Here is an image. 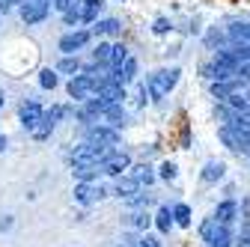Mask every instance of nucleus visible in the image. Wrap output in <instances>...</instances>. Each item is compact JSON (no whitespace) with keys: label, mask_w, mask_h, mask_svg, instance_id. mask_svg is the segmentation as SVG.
<instances>
[{"label":"nucleus","mask_w":250,"mask_h":247,"mask_svg":"<svg viewBox=\"0 0 250 247\" xmlns=\"http://www.w3.org/2000/svg\"><path fill=\"white\" fill-rule=\"evenodd\" d=\"M217 232H221V224H217L214 218H208V221H203V226H200V235H203V241H214L217 238Z\"/></svg>","instance_id":"nucleus-14"},{"label":"nucleus","mask_w":250,"mask_h":247,"mask_svg":"<svg viewBox=\"0 0 250 247\" xmlns=\"http://www.w3.org/2000/svg\"><path fill=\"white\" fill-rule=\"evenodd\" d=\"M3 149H6V140H3V137H0V152H3Z\"/></svg>","instance_id":"nucleus-35"},{"label":"nucleus","mask_w":250,"mask_h":247,"mask_svg":"<svg viewBox=\"0 0 250 247\" xmlns=\"http://www.w3.org/2000/svg\"><path fill=\"white\" fill-rule=\"evenodd\" d=\"M42 116H45V110H42L39 102H24V104H21V122H24L27 131H33L39 122H42Z\"/></svg>","instance_id":"nucleus-5"},{"label":"nucleus","mask_w":250,"mask_h":247,"mask_svg":"<svg viewBox=\"0 0 250 247\" xmlns=\"http://www.w3.org/2000/svg\"><path fill=\"white\" fill-rule=\"evenodd\" d=\"M116 191H119V197H131V194L140 191V185H137L131 176H122V179L116 182Z\"/></svg>","instance_id":"nucleus-13"},{"label":"nucleus","mask_w":250,"mask_h":247,"mask_svg":"<svg viewBox=\"0 0 250 247\" xmlns=\"http://www.w3.org/2000/svg\"><path fill=\"white\" fill-rule=\"evenodd\" d=\"M119 134L107 125H89L86 128V143H96V146H116Z\"/></svg>","instance_id":"nucleus-4"},{"label":"nucleus","mask_w":250,"mask_h":247,"mask_svg":"<svg viewBox=\"0 0 250 247\" xmlns=\"http://www.w3.org/2000/svg\"><path fill=\"white\" fill-rule=\"evenodd\" d=\"M167 30H170V21H167V18H158V21H155V33H167Z\"/></svg>","instance_id":"nucleus-32"},{"label":"nucleus","mask_w":250,"mask_h":247,"mask_svg":"<svg viewBox=\"0 0 250 247\" xmlns=\"http://www.w3.org/2000/svg\"><path fill=\"white\" fill-rule=\"evenodd\" d=\"M232 218H235V203H232V200H227V203L217 206V211H214V221H217V224L229 226V224H232Z\"/></svg>","instance_id":"nucleus-10"},{"label":"nucleus","mask_w":250,"mask_h":247,"mask_svg":"<svg viewBox=\"0 0 250 247\" xmlns=\"http://www.w3.org/2000/svg\"><path fill=\"white\" fill-rule=\"evenodd\" d=\"M60 116H62V107H54L51 113H45V116H42V122L33 128V137H39V140H42V137H48V134H51V128H54V122H57Z\"/></svg>","instance_id":"nucleus-9"},{"label":"nucleus","mask_w":250,"mask_h":247,"mask_svg":"<svg viewBox=\"0 0 250 247\" xmlns=\"http://www.w3.org/2000/svg\"><path fill=\"white\" fill-rule=\"evenodd\" d=\"M62 18H66V24H75V21H81V9H78V6L72 3V6H69L66 12H62Z\"/></svg>","instance_id":"nucleus-24"},{"label":"nucleus","mask_w":250,"mask_h":247,"mask_svg":"<svg viewBox=\"0 0 250 247\" xmlns=\"http://www.w3.org/2000/svg\"><path fill=\"white\" fill-rule=\"evenodd\" d=\"M203 179L206 182H217V179H224V164L221 161H208L203 167Z\"/></svg>","instance_id":"nucleus-16"},{"label":"nucleus","mask_w":250,"mask_h":247,"mask_svg":"<svg viewBox=\"0 0 250 247\" xmlns=\"http://www.w3.org/2000/svg\"><path fill=\"white\" fill-rule=\"evenodd\" d=\"M51 9V0H24L21 3V18L24 24H39Z\"/></svg>","instance_id":"nucleus-3"},{"label":"nucleus","mask_w":250,"mask_h":247,"mask_svg":"<svg viewBox=\"0 0 250 247\" xmlns=\"http://www.w3.org/2000/svg\"><path fill=\"white\" fill-rule=\"evenodd\" d=\"M119 30H122V24L116 18H104V21L96 24V33H102V36H116Z\"/></svg>","instance_id":"nucleus-15"},{"label":"nucleus","mask_w":250,"mask_h":247,"mask_svg":"<svg viewBox=\"0 0 250 247\" xmlns=\"http://www.w3.org/2000/svg\"><path fill=\"white\" fill-rule=\"evenodd\" d=\"M39 81H42V86H51V89H54V86H57V75H54V72H51V69H45V72H42V78H39Z\"/></svg>","instance_id":"nucleus-26"},{"label":"nucleus","mask_w":250,"mask_h":247,"mask_svg":"<svg viewBox=\"0 0 250 247\" xmlns=\"http://www.w3.org/2000/svg\"><path fill=\"white\" fill-rule=\"evenodd\" d=\"M238 81H250V63H241L238 66Z\"/></svg>","instance_id":"nucleus-33"},{"label":"nucleus","mask_w":250,"mask_h":247,"mask_svg":"<svg viewBox=\"0 0 250 247\" xmlns=\"http://www.w3.org/2000/svg\"><path fill=\"white\" fill-rule=\"evenodd\" d=\"M161 176H164L167 182H173V179H176V167H173V164H164V167H161Z\"/></svg>","instance_id":"nucleus-31"},{"label":"nucleus","mask_w":250,"mask_h":247,"mask_svg":"<svg viewBox=\"0 0 250 247\" xmlns=\"http://www.w3.org/2000/svg\"><path fill=\"white\" fill-rule=\"evenodd\" d=\"M173 218H176L179 226H188V224H191V208H188L185 203H179V206L173 208Z\"/></svg>","instance_id":"nucleus-21"},{"label":"nucleus","mask_w":250,"mask_h":247,"mask_svg":"<svg viewBox=\"0 0 250 247\" xmlns=\"http://www.w3.org/2000/svg\"><path fill=\"white\" fill-rule=\"evenodd\" d=\"M137 247H158V238H152V235H143V238H137Z\"/></svg>","instance_id":"nucleus-29"},{"label":"nucleus","mask_w":250,"mask_h":247,"mask_svg":"<svg viewBox=\"0 0 250 247\" xmlns=\"http://www.w3.org/2000/svg\"><path fill=\"white\" fill-rule=\"evenodd\" d=\"M131 224H134V226H149V214H143V211L131 214Z\"/></svg>","instance_id":"nucleus-28"},{"label":"nucleus","mask_w":250,"mask_h":247,"mask_svg":"<svg viewBox=\"0 0 250 247\" xmlns=\"http://www.w3.org/2000/svg\"><path fill=\"white\" fill-rule=\"evenodd\" d=\"M102 116H104V119L110 122V125H122V122H125V110H122L119 104H110V107H107V110H104Z\"/></svg>","instance_id":"nucleus-19"},{"label":"nucleus","mask_w":250,"mask_h":247,"mask_svg":"<svg viewBox=\"0 0 250 247\" xmlns=\"http://www.w3.org/2000/svg\"><path fill=\"white\" fill-rule=\"evenodd\" d=\"M128 167H131V158L125 155V152H113V155L102 164V170H104V173H110V176H119V173H125Z\"/></svg>","instance_id":"nucleus-7"},{"label":"nucleus","mask_w":250,"mask_h":247,"mask_svg":"<svg viewBox=\"0 0 250 247\" xmlns=\"http://www.w3.org/2000/svg\"><path fill=\"white\" fill-rule=\"evenodd\" d=\"M72 3H75V0H51V6H54V9H60V12H66Z\"/></svg>","instance_id":"nucleus-30"},{"label":"nucleus","mask_w":250,"mask_h":247,"mask_svg":"<svg viewBox=\"0 0 250 247\" xmlns=\"http://www.w3.org/2000/svg\"><path fill=\"white\" fill-rule=\"evenodd\" d=\"M241 116H247V119H250V104H247V110H244V113H241Z\"/></svg>","instance_id":"nucleus-37"},{"label":"nucleus","mask_w":250,"mask_h":247,"mask_svg":"<svg viewBox=\"0 0 250 247\" xmlns=\"http://www.w3.org/2000/svg\"><path fill=\"white\" fill-rule=\"evenodd\" d=\"M128 176H131V179L140 185V188H143V185H152V182H155V173H152L146 164H140V167H131V170H128Z\"/></svg>","instance_id":"nucleus-11"},{"label":"nucleus","mask_w":250,"mask_h":247,"mask_svg":"<svg viewBox=\"0 0 250 247\" xmlns=\"http://www.w3.org/2000/svg\"><path fill=\"white\" fill-rule=\"evenodd\" d=\"M81 3H102V0H81Z\"/></svg>","instance_id":"nucleus-36"},{"label":"nucleus","mask_w":250,"mask_h":247,"mask_svg":"<svg viewBox=\"0 0 250 247\" xmlns=\"http://www.w3.org/2000/svg\"><path fill=\"white\" fill-rule=\"evenodd\" d=\"M238 247H250V221L241 226V232H238Z\"/></svg>","instance_id":"nucleus-25"},{"label":"nucleus","mask_w":250,"mask_h":247,"mask_svg":"<svg viewBox=\"0 0 250 247\" xmlns=\"http://www.w3.org/2000/svg\"><path fill=\"white\" fill-rule=\"evenodd\" d=\"M125 60H128V51H125L122 45H113V60H110V69H122Z\"/></svg>","instance_id":"nucleus-22"},{"label":"nucleus","mask_w":250,"mask_h":247,"mask_svg":"<svg viewBox=\"0 0 250 247\" xmlns=\"http://www.w3.org/2000/svg\"><path fill=\"white\" fill-rule=\"evenodd\" d=\"M92 60H96L99 66H110V60H113V45H99L96 51H92Z\"/></svg>","instance_id":"nucleus-18"},{"label":"nucleus","mask_w":250,"mask_h":247,"mask_svg":"<svg viewBox=\"0 0 250 247\" xmlns=\"http://www.w3.org/2000/svg\"><path fill=\"white\" fill-rule=\"evenodd\" d=\"M15 6V0H0V12H9Z\"/></svg>","instance_id":"nucleus-34"},{"label":"nucleus","mask_w":250,"mask_h":247,"mask_svg":"<svg viewBox=\"0 0 250 247\" xmlns=\"http://www.w3.org/2000/svg\"><path fill=\"white\" fill-rule=\"evenodd\" d=\"M179 69H161V72H155V75H149V81H146V92L152 99H164L167 92L179 83Z\"/></svg>","instance_id":"nucleus-1"},{"label":"nucleus","mask_w":250,"mask_h":247,"mask_svg":"<svg viewBox=\"0 0 250 247\" xmlns=\"http://www.w3.org/2000/svg\"><path fill=\"white\" fill-rule=\"evenodd\" d=\"M104 78H107V75L99 78V75H89V72H86V75H75L72 83H69V96H72V99H81V102L89 99L92 92H99V86H102Z\"/></svg>","instance_id":"nucleus-2"},{"label":"nucleus","mask_w":250,"mask_h":247,"mask_svg":"<svg viewBox=\"0 0 250 247\" xmlns=\"http://www.w3.org/2000/svg\"><path fill=\"white\" fill-rule=\"evenodd\" d=\"M78 69H81V63H78V60H69V57L60 63V72H78Z\"/></svg>","instance_id":"nucleus-27"},{"label":"nucleus","mask_w":250,"mask_h":247,"mask_svg":"<svg viewBox=\"0 0 250 247\" xmlns=\"http://www.w3.org/2000/svg\"><path fill=\"white\" fill-rule=\"evenodd\" d=\"M99 6L102 3H83L81 6V21H92V18H96V12H99Z\"/></svg>","instance_id":"nucleus-23"},{"label":"nucleus","mask_w":250,"mask_h":247,"mask_svg":"<svg viewBox=\"0 0 250 247\" xmlns=\"http://www.w3.org/2000/svg\"><path fill=\"white\" fill-rule=\"evenodd\" d=\"M176 218H173V211L170 208H161L158 214H155V224H158V229L161 232H170V224H173Z\"/></svg>","instance_id":"nucleus-20"},{"label":"nucleus","mask_w":250,"mask_h":247,"mask_svg":"<svg viewBox=\"0 0 250 247\" xmlns=\"http://www.w3.org/2000/svg\"><path fill=\"white\" fill-rule=\"evenodd\" d=\"M229 39L235 45H250V24H232L229 27Z\"/></svg>","instance_id":"nucleus-12"},{"label":"nucleus","mask_w":250,"mask_h":247,"mask_svg":"<svg viewBox=\"0 0 250 247\" xmlns=\"http://www.w3.org/2000/svg\"><path fill=\"white\" fill-rule=\"evenodd\" d=\"M72 173H75L81 182H89L92 176L99 173V164H72Z\"/></svg>","instance_id":"nucleus-17"},{"label":"nucleus","mask_w":250,"mask_h":247,"mask_svg":"<svg viewBox=\"0 0 250 247\" xmlns=\"http://www.w3.org/2000/svg\"><path fill=\"white\" fill-rule=\"evenodd\" d=\"M102 197H104V191L99 188V185H92V182H81L78 188H75V200L83 203V206L96 203V200H102Z\"/></svg>","instance_id":"nucleus-6"},{"label":"nucleus","mask_w":250,"mask_h":247,"mask_svg":"<svg viewBox=\"0 0 250 247\" xmlns=\"http://www.w3.org/2000/svg\"><path fill=\"white\" fill-rule=\"evenodd\" d=\"M86 39H89V33H86V30L69 33V36H62V39H60V51H62V54H75L78 48H83V45H86Z\"/></svg>","instance_id":"nucleus-8"},{"label":"nucleus","mask_w":250,"mask_h":247,"mask_svg":"<svg viewBox=\"0 0 250 247\" xmlns=\"http://www.w3.org/2000/svg\"><path fill=\"white\" fill-rule=\"evenodd\" d=\"M0 107H3V96H0Z\"/></svg>","instance_id":"nucleus-38"}]
</instances>
